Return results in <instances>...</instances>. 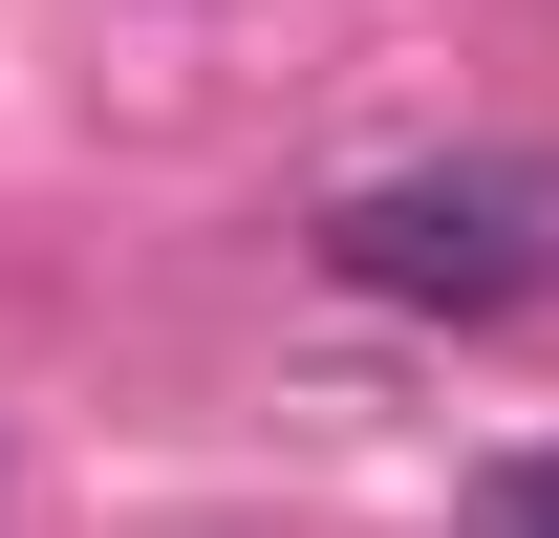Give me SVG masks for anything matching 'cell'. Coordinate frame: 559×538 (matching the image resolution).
Masks as SVG:
<instances>
[{
	"label": "cell",
	"mask_w": 559,
	"mask_h": 538,
	"mask_svg": "<svg viewBox=\"0 0 559 538\" xmlns=\"http://www.w3.org/2000/svg\"><path fill=\"white\" fill-rule=\"evenodd\" d=\"M323 280L388 302V324H516L559 302V151H430V173H366L323 215Z\"/></svg>",
	"instance_id": "1"
},
{
	"label": "cell",
	"mask_w": 559,
	"mask_h": 538,
	"mask_svg": "<svg viewBox=\"0 0 559 538\" xmlns=\"http://www.w3.org/2000/svg\"><path fill=\"white\" fill-rule=\"evenodd\" d=\"M452 538H559V453H495L474 495H452Z\"/></svg>",
	"instance_id": "2"
}]
</instances>
